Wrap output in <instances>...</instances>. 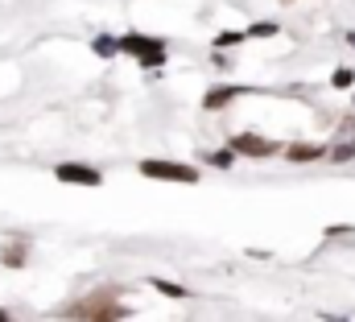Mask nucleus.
Here are the masks:
<instances>
[{
  "label": "nucleus",
  "instance_id": "1",
  "mask_svg": "<svg viewBox=\"0 0 355 322\" xmlns=\"http://www.w3.org/2000/svg\"><path fill=\"white\" fill-rule=\"evenodd\" d=\"M58 314H62V319H75V322H124L132 314V306H124L120 294L103 285V289L79 298L75 306H67V310H58Z\"/></svg>",
  "mask_w": 355,
  "mask_h": 322
},
{
  "label": "nucleus",
  "instance_id": "2",
  "mask_svg": "<svg viewBox=\"0 0 355 322\" xmlns=\"http://www.w3.org/2000/svg\"><path fill=\"white\" fill-rule=\"evenodd\" d=\"M116 46H120V54L137 58L145 71H162L166 58H170V42L166 37H149V33H124V37H116Z\"/></svg>",
  "mask_w": 355,
  "mask_h": 322
},
{
  "label": "nucleus",
  "instance_id": "3",
  "mask_svg": "<svg viewBox=\"0 0 355 322\" xmlns=\"http://www.w3.org/2000/svg\"><path fill=\"white\" fill-rule=\"evenodd\" d=\"M145 178H153V182H182V186H194L202 173L194 169V165H186V161H162V158H145L137 165Z\"/></svg>",
  "mask_w": 355,
  "mask_h": 322
},
{
  "label": "nucleus",
  "instance_id": "4",
  "mask_svg": "<svg viewBox=\"0 0 355 322\" xmlns=\"http://www.w3.org/2000/svg\"><path fill=\"white\" fill-rule=\"evenodd\" d=\"M227 149H232L236 158H257V161H265V158H277L285 145H281V141H272V137H261V133H236V137L227 141Z\"/></svg>",
  "mask_w": 355,
  "mask_h": 322
},
{
  "label": "nucleus",
  "instance_id": "5",
  "mask_svg": "<svg viewBox=\"0 0 355 322\" xmlns=\"http://www.w3.org/2000/svg\"><path fill=\"white\" fill-rule=\"evenodd\" d=\"M327 158L335 161V165L355 161V116H343V120H339V128H335V137H331V145H327Z\"/></svg>",
  "mask_w": 355,
  "mask_h": 322
},
{
  "label": "nucleus",
  "instance_id": "6",
  "mask_svg": "<svg viewBox=\"0 0 355 322\" xmlns=\"http://www.w3.org/2000/svg\"><path fill=\"white\" fill-rule=\"evenodd\" d=\"M54 178H58L62 186H103V173H99L95 165H83V161H62V165L54 169Z\"/></svg>",
  "mask_w": 355,
  "mask_h": 322
},
{
  "label": "nucleus",
  "instance_id": "7",
  "mask_svg": "<svg viewBox=\"0 0 355 322\" xmlns=\"http://www.w3.org/2000/svg\"><path fill=\"white\" fill-rule=\"evenodd\" d=\"M240 95H248V87H240V83H219V87H211V91L202 95V108H207V112H223V108L236 103Z\"/></svg>",
  "mask_w": 355,
  "mask_h": 322
},
{
  "label": "nucleus",
  "instance_id": "8",
  "mask_svg": "<svg viewBox=\"0 0 355 322\" xmlns=\"http://www.w3.org/2000/svg\"><path fill=\"white\" fill-rule=\"evenodd\" d=\"M25 260H29V240L25 236H8L0 244V264L4 269H25Z\"/></svg>",
  "mask_w": 355,
  "mask_h": 322
},
{
  "label": "nucleus",
  "instance_id": "9",
  "mask_svg": "<svg viewBox=\"0 0 355 322\" xmlns=\"http://www.w3.org/2000/svg\"><path fill=\"white\" fill-rule=\"evenodd\" d=\"M281 153H285L289 161H297V165H302V161H318V158H327V145H318V141H297V145H285Z\"/></svg>",
  "mask_w": 355,
  "mask_h": 322
},
{
  "label": "nucleus",
  "instance_id": "10",
  "mask_svg": "<svg viewBox=\"0 0 355 322\" xmlns=\"http://www.w3.org/2000/svg\"><path fill=\"white\" fill-rule=\"evenodd\" d=\"M91 50H95L99 58H116V54H120V46H116V37H112V33H99V37L91 42Z\"/></svg>",
  "mask_w": 355,
  "mask_h": 322
},
{
  "label": "nucleus",
  "instance_id": "11",
  "mask_svg": "<svg viewBox=\"0 0 355 322\" xmlns=\"http://www.w3.org/2000/svg\"><path fill=\"white\" fill-rule=\"evenodd\" d=\"M157 294H166V298H186V285H174V281H162V277H153L149 281Z\"/></svg>",
  "mask_w": 355,
  "mask_h": 322
},
{
  "label": "nucleus",
  "instance_id": "12",
  "mask_svg": "<svg viewBox=\"0 0 355 322\" xmlns=\"http://www.w3.org/2000/svg\"><path fill=\"white\" fill-rule=\"evenodd\" d=\"M331 87H335V91H347V87H355V71H352V67H339V71L331 75Z\"/></svg>",
  "mask_w": 355,
  "mask_h": 322
},
{
  "label": "nucleus",
  "instance_id": "13",
  "mask_svg": "<svg viewBox=\"0 0 355 322\" xmlns=\"http://www.w3.org/2000/svg\"><path fill=\"white\" fill-rule=\"evenodd\" d=\"M207 165H219V169H232V165H236V153H232V149H215V153H207Z\"/></svg>",
  "mask_w": 355,
  "mask_h": 322
},
{
  "label": "nucleus",
  "instance_id": "14",
  "mask_svg": "<svg viewBox=\"0 0 355 322\" xmlns=\"http://www.w3.org/2000/svg\"><path fill=\"white\" fill-rule=\"evenodd\" d=\"M240 42H248L244 33H236V29H227V33H219L215 37V50H232V46H240Z\"/></svg>",
  "mask_w": 355,
  "mask_h": 322
},
{
  "label": "nucleus",
  "instance_id": "15",
  "mask_svg": "<svg viewBox=\"0 0 355 322\" xmlns=\"http://www.w3.org/2000/svg\"><path fill=\"white\" fill-rule=\"evenodd\" d=\"M244 37H248V42H252V37H277V25H272V21H261V25L244 29Z\"/></svg>",
  "mask_w": 355,
  "mask_h": 322
},
{
  "label": "nucleus",
  "instance_id": "16",
  "mask_svg": "<svg viewBox=\"0 0 355 322\" xmlns=\"http://www.w3.org/2000/svg\"><path fill=\"white\" fill-rule=\"evenodd\" d=\"M343 42H347V46L355 50V29H347V37H343Z\"/></svg>",
  "mask_w": 355,
  "mask_h": 322
},
{
  "label": "nucleus",
  "instance_id": "17",
  "mask_svg": "<svg viewBox=\"0 0 355 322\" xmlns=\"http://www.w3.org/2000/svg\"><path fill=\"white\" fill-rule=\"evenodd\" d=\"M0 322H12V314H8V310H4V306H0Z\"/></svg>",
  "mask_w": 355,
  "mask_h": 322
}]
</instances>
